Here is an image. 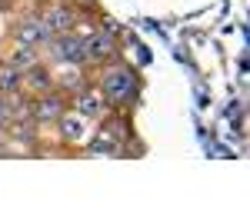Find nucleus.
<instances>
[{
  "label": "nucleus",
  "instance_id": "nucleus-9",
  "mask_svg": "<svg viewBox=\"0 0 250 223\" xmlns=\"http://www.w3.org/2000/svg\"><path fill=\"white\" fill-rule=\"evenodd\" d=\"M47 23H50V30H70V23H74V14H70L67 7H57V10H50Z\"/></svg>",
  "mask_w": 250,
  "mask_h": 223
},
{
  "label": "nucleus",
  "instance_id": "nucleus-3",
  "mask_svg": "<svg viewBox=\"0 0 250 223\" xmlns=\"http://www.w3.org/2000/svg\"><path fill=\"white\" fill-rule=\"evenodd\" d=\"M110 50H114V43L107 34H94V37L83 40V60H107Z\"/></svg>",
  "mask_w": 250,
  "mask_h": 223
},
{
  "label": "nucleus",
  "instance_id": "nucleus-12",
  "mask_svg": "<svg viewBox=\"0 0 250 223\" xmlns=\"http://www.w3.org/2000/svg\"><path fill=\"white\" fill-rule=\"evenodd\" d=\"M10 120H14V113H10V107H7V100H0V130L10 127Z\"/></svg>",
  "mask_w": 250,
  "mask_h": 223
},
{
  "label": "nucleus",
  "instance_id": "nucleus-2",
  "mask_svg": "<svg viewBox=\"0 0 250 223\" xmlns=\"http://www.w3.org/2000/svg\"><path fill=\"white\" fill-rule=\"evenodd\" d=\"M50 37H54V30H50L47 20H23V23L17 27V40H20V43H27V47L47 43Z\"/></svg>",
  "mask_w": 250,
  "mask_h": 223
},
{
  "label": "nucleus",
  "instance_id": "nucleus-7",
  "mask_svg": "<svg viewBox=\"0 0 250 223\" xmlns=\"http://www.w3.org/2000/svg\"><path fill=\"white\" fill-rule=\"evenodd\" d=\"M57 120H60L63 140H80V137H83V117H77V113H74V117H63V113H60Z\"/></svg>",
  "mask_w": 250,
  "mask_h": 223
},
{
  "label": "nucleus",
  "instance_id": "nucleus-5",
  "mask_svg": "<svg viewBox=\"0 0 250 223\" xmlns=\"http://www.w3.org/2000/svg\"><path fill=\"white\" fill-rule=\"evenodd\" d=\"M30 113H34L37 120H57L60 113H63V103H60V97H43L40 103L30 107Z\"/></svg>",
  "mask_w": 250,
  "mask_h": 223
},
{
  "label": "nucleus",
  "instance_id": "nucleus-10",
  "mask_svg": "<svg viewBox=\"0 0 250 223\" xmlns=\"http://www.w3.org/2000/svg\"><path fill=\"white\" fill-rule=\"evenodd\" d=\"M27 83H30L34 90H50L54 77L47 74V70H40V67H30V77H27Z\"/></svg>",
  "mask_w": 250,
  "mask_h": 223
},
{
  "label": "nucleus",
  "instance_id": "nucleus-4",
  "mask_svg": "<svg viewBox=\"0 0 250 223\" xmlns=\"http://www.w3.org/2000/svg\"><path fill=\"white\" fill-rule=\"evenodd\" d=\"M54 54H57L60 60H67V63H80V60H83V40L60 37L57 43H54Z\"/></svg>",
  "mask_w": 250,
  "mask_h": 223
},
{
  "label": "nucleus",
  "instance_id": "nucleus-6",
  "mask_svg": "<svg viewBox=\"0 0 250 223\" xmlns=\"http://www.w3.org/2000/svg\"><path fill=\"white\" fill-rule=\"evenodd\" d=\"M20 83H23V70H17L14 63L10 67L0 63V93H17Z\"/></svg>",
  "mask_w": 250,
  "mask_h": 223
},
{
  "label": "nucleus",
  "instance_id": "nucleus-8",
  "mask_svg": "<svg viewBox=\"0 0 250 223\" xmlns=\"http://www.w3.org/2000/svg\"><path fill=\"white\" fill-rule=\"evenodd\" d=\"M10 63L17 67V70H27V67H34L37 63V54H34V47H27V43H20L14 57H10Z\"/></svg>",
  "mask_w": 250,
  "mask_h": 223
},
{
  "label": "nucleus",
  "instance_id": "nucleus-1",
  "mask_svg": "<svg viewBox=\"0 0 250 223\" xmlns=\"http://www.w3.org/2000/svg\"><path fill=\"white\" fill-rule=\"evenodd\" d=\"M104 90H107V97L117 100V103L130 100V97H134V74H130V70H110V74L104 77Z\"/></svg>",
  "mask_w": 250,
  "mask_h": 223
},
{
  "label": "nucleus",
  "instance_id": "nucleus-11",
  "mask_svg": "<svg viewBox=\"0 0 250 223\" xmlns=\"http://www.w3.org/2000/svg\"><path fill=\"white\" fill-rule=\"evenodd\" d=\"M100 110H104V100H100L97 93H83V97H80V113H83V117H97Z\"/></svg>",
  "mask_w": 250,
  "mask_h": 223
}]
</instances>
